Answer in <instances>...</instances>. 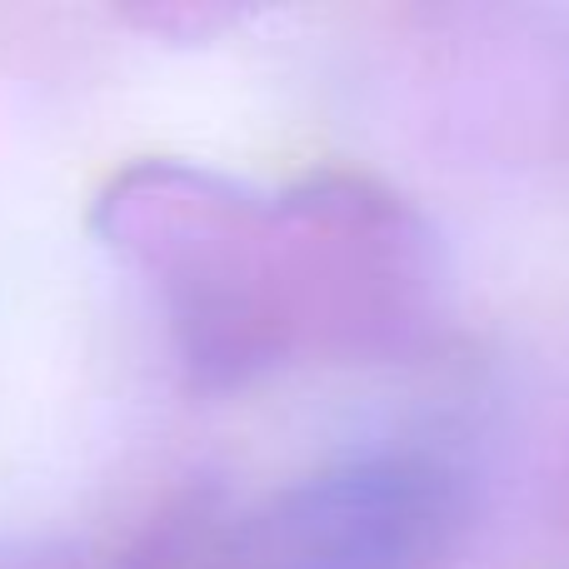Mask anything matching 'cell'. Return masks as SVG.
<instances>
[{
  "mask_svg": "<svg viewBox=\"0 0 569 569\" xmlns=\"http://www.w3.org/2000/svg\"><path fill=\"white\" fill-rule=\"evenodd\" d=\"M96 226L160 295L200 390H236L305 350L280 196L186 160H140L100 196Z\"/></svg>",
  "mask_w": 569,
  "mask_h": 569,
  "instance_id": "obj_1",
  "label": "cell"
},
{
  "mask_svg": "<svg viewBox=\"0 0 569 569\" xmlns=\"http://www.w3.org/2000/svg\"><path fill=\"white\" fill-rule=\"evenodd\" d=\"M300 280L305 350L400 355L425 335L440 250L420 210L360 176L280 190Z\"/></svg>",
  "mask_w": 569,
  "mask_h": 569,
  "instance_id": "obj_2",
  "label": "cell"
},
{
  "mask_svg": "<svg viewBox=\"0 0 569 569\" xmlns=\"http://www.w3.org/2000/svg\"><path fill=\"white\" fill-rule=\"evenodd\" d=\"M455 485L410 450H365L295 480L226 525L206 569H420L440 550Z\"/></svg>",
  "mask_w": 569,
  "mask_h": 569,
  "instance_id": "obj_3",
  "label": "cell"
},
{
  "mask_svg": "<svg viewBox=\"0 0 569 569\" xmlns=\"http://www.w3.org/2000/svg\"><path fill=\"white\" fill-rule=\"evenodd\" d=\"M6 569H86V565H80V555L66 550V545H30L16 560H6Z\"/></svg>",
  "mask_w": 569,
  "mask_h": 569,
  "instance_id": "obj_4",
  "label": "cell"
}]
</instances>
